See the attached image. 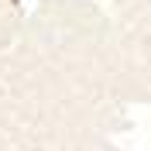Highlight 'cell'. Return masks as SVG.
Wrapping results in <instances>:
<instances>
[{
  "label": "cell",
  "instance_id": "6da1fadb",
  "mask_svg": "<svg viewBox=\"0 0 151 151\" xmlns=\"http://www.w3.org/2000/svg\"><path fill=\"white\" fill-rule=\"evenodd\" d=\"M10 4H21V0H10Z\"/></svg>",
  "mask_w": 151,
  "mask_h": 151
}]
</instances>
